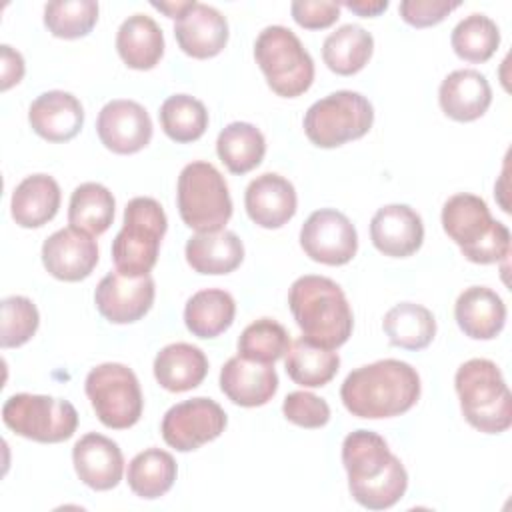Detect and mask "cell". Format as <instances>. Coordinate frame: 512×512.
<instances>
[{"instance_id": "11", "label": "cell", "mask_w": 512, "mask_h": 512, "mask_svg": "<svg viewBox=\"0 0 512 512\" xmlns=\"http://www.w3.org/2000/svg\"><path fill=\"white\" fill-rule=\"evenodd\" d=\"M2 420L22 438L56 444L72 438L78 426V412L64 398L20 392L4 402Z\"/></svg>"}, {"instance_id": "20", "label": "cell", "mask_w": 512, "mask_h": 512, "mask_svg": "<svg viewBox=\"0 0 512 512\" xmlns=\"http://www.w3.org/2000/svg\"><path fill=\"white\" fill-rule=\"evenodd\" d=\"M244 206L254 224L272 230L284 226L296 214L298 198L290 180L264 172L248 184Z\"/></svg>"}, {"instance_id": "24", "label": "cell", "mask_w": 512, "mask_h": 512, "mask_svg": "<svg viewBox=\"0 0 512 512\" xmlns=\"http://www.w3.org/2000/svg\"><path fill=\"white\" fill-rule=\"evenodd\" d=\"M454 318L468 338L492 340L504 328L506 304L494 290L486 286H470L458 296Z\"/></svg>"}, {"instance_id": "16", "label": "cell", "mask_w": 512, "mask_h": 512, "mask_svg": "<svg viewBox=\"0 0 512 512\" xmlns=\"http://www.w3.org/2000/svg\"><path fill=\"white\" fill-rule=\"evenodd\" d=\"M42 264L58 280H84L98 264L96 240L72 226L56 230L42 244Z\"/></svg>"}, {"instance_id": "10", "label": "cell", "mask_w": 512, "mask_h": 512, "mask_svg": "<svg viewBox=\"0 0 512 512\" xmlns=\"http://www.w3.org/2000/svg\"><path fill=\"white\" fill-rule=\"evenodd\" d=\"M86 396L98 420L112 430L134 426L144 408L136 374L120 362H104L92 368L84 382Z\"/></svg>"}, {"instance_id": "1", "label": "cell", "mask_w": 512, "mask_h": 512, "mask_svg": "<svg viewBox=\"0 0 512 512\" xmlns=\"http://www.w3.org/2000/svg\"><path fill=\"white\" fill-rule=\"evenodd\" d=\"M342 464L352 498L368 510L392 508L408 488L404 464L372 430L360 428L344 438Z\"/></svg>"}, {"instance_id": "5", "label": "cell", "mask_w": 512, "mask_h": 512, "mask_svg": "<svg viewBox=\"0 0 512 512\" xmlns=\"http://www.w3.org/2000/svg\"><path fill=\"white\" fill-rule=\"evenodd\" d=\"M460 410L466 422L484 432L500 434L512 424V396L500 368L486 358L460 364L454 376Z\"/></svg>"}, {"instance_id": "17", "label": "cell", "mask_w": 512, "mask_h": 512, "mask_svg": "<svg viewBox=\"0 0 512 512\" xmlns=\"http://www.w3.org/2000/svg\"><path fill=\"white\" fill-rule=\"evenodd\" d=\"M174 36L184 54L198 60L212 58L218 56L228 42V20L214 6L192 0L176 18Z\"/></svg>"}, {"instance_id": "19", "label": "cell", "mask_w": 512, "mask_h": 512, "mask_svg": "<svg viewBox=\"0 0 512 512\" xmlns=\"http://www.w3.org/2000/svg\"><path fill=\"white\" fill-rule=\"evenodd\" d=\"M72 462L80 482L92 490H110L122 480V450L104 434H84L72 448Z\"/></svg>"}, {"instance_id": "6", "label": "cell", "mask_w": 512, "mask_h": 512, "mask_svg": "<svg viewBox=\"0 0 512 512\" xmlns=\"http://www.w3.org/2000/svg\"><path fill=\"white\" fill-rule=\"evenodd\" d=\"M168 220L158 200L136 196L124 208V224L112 242V260L126 276H146L156 266Z\"/></svg>"}, {"instance_id": "31", "label": "cell", "mask_w": 512, "mask_h": 512, "mask_svg": "<svg viewBox=\"0 0 512 512\" xmlns=\"http://www.w3.org/2000/svg\"><path fill=\"white\" fill-rule=\"evenodd\" d=\"M382 328L392 346L404 350H422L436 336L434 314L414 302H400L392 306L382 320Z\"/></svg>"}, {"instance_id": "33", "label": "cell", "mask_w": 512, "mask_h": 512, "mask_svg": "<svg viewBox=\"0 0 512 512\" xmlns=\"http://www.w3.org/2000/svg\"><path fill=\"white\" fill-rule=\"evenodd\" d=\"M176 474V460L170 452L160 448H148L144 452H138L130 460L126 478L130 490L136 496L144 500H154L164 496L172 488Z\"/></svg>"}, {"instance_id": "14", "label": "cell", "mask_w": 512, "mask_h": 512, "mask_svg": "<svg viewBox=\"0 0 512 512\" xmlns=\"http://www.w3.org/2000/svg\"><path fill=\"white\" fill-rule=\"evenodd\" d=\"M154 280L146 276H126L108 272L96 286L94 302L98 312L112 324H130L140 320L154 304Z\"/></svg>"}, {"instance_id": "7", "label": "cell", "mask_w": 512, "mask_h": 512, "mask_svg": "<svg viewBox=\"0 0 512 512\" xmlns=\"http://www.w3.org/2000/svg\"><path fill=\"white\" fill-rule=\"evenodd\" d=\"M254 58L272 92L282 98H296L312 86L314 60L286 26H266L254 42Z\"/></svg>"}, {"instance_id": "12", "label": "cell", "mask_w": 512, "mask_h": 512, "mask_svg": "<svg viewBox=\"0 0 512 512\" xmlns=\"http://www.w3.org/2000/svg\"><path fill=\"white\" fill-rule=\"evenodd\" d=\"M228 424L226 412L212 398H192L174 404L162 418V438L164 442L178 450L190 452L198 450L202 444L216 440Z\"/></svg>"}, {"instance_id": "32", "label": "cell", "mask_w": 512, "mask_h": 512, "mask_svg": "<svg viewBox=\"0 0 512 512\" xmlns=\"http://www.w3.org/2000/svg\"><path fill=\"white\" fill-rule=\"evenodd\" d=\"M114 196L98 182H84L74 188L68 204V222L90 236L104 234L114 220Z\"/></svg>"}, {"instance_id": "45", "label": "cell", "mask_w": 512, "mask_h": 512, "mask_svg": "<svg viewBox=\"0 0 512 512\" xmlns=\"http://www.w3.org/2000/svg\"><path fill=\"white\" fill-rule=\"evenodd\" d=\"M344 6L352 12H356L358 16L370 18V16H378L380 12H384L388 8V0H358V2H350L346 0Z\"/></svg>"}, {"instance_id": "35", "label": "cell", "mask_w": 512, "mask_h": 512, "mask_svg": "<svg viewBox=\"0 0 512 512\" xmlns=\"http://www.w3.org/2000/svg\"><path fill=\"white\" fill-rule=\"evenodd\" d=\"M286 374L300 386H326L340 368V356L328 348L316 346L306 338H298L286 352Z\"/></svg>"}, {"instance_id": "3", "label": "cell", "mask_w": 512, "mask_h": 512, "mask_svg": "<svg viewBox=\"0 0 512 512\" xmlns=\"http://www.w3.org/2000/svg\"><path fill=\"white\" fill-rule=\"evenodd\" d=\"M288 304L302 338L308 342L334 350L350 338L352 308L334 280L316 274L300 276L290 286Z\"/></svg>"}, {"instance_id": "13", "label": "cell", "mask_w": 512, "mask_h": 512, "mask_svg": "<svg viewBox=\"0 0 512 512\" xmlns=\"http://www.w3.org/2000/svg\"><path fill=\"white\" fill-rule=\"evenodd\" d=\"M300 246L314 262L342 266L356 256L358 234L346 214L334 208H320L302 224Z\"/></svg>"}, {"instance_id": "44", "label": "cell", "mask_w": 512, "mask_h": 512, "mask_svg": "<svg viewBox=\"0 0 512 512\" xmlns=\"http://www.w3.org/2000/svg\"><path fill=\"white\" fill-rule=\"evenodd\" d=\"M0 68H2V84L0 88L6 92L8 88H12L14 84H18L24 76V58L18 50L10 48L8 44H2L0 46Z\"/></svg>"}, {"instance_id": "34", "label": "cell", "mask_w": 512, "mask_h": 512, "mask_svg": "<svg viewBox=\"0 0 512 512\" xmlns=\"http://www.w3.org/2000/svg\"><path fill=\"white\" fill-rule=\"evenodd\" d=\"M216 154L232 174H246L266 154L264 134L250 122H232L218 134Z\"/></svg>"}, {"instance_id": "38", "label": "cell", "mask_w": 512, "mask_h": 512, "mask_svg": "<svg viewBox=\"0 0 512 512\" xmlns=\"http://www.w3.org/2000/svg\"><path fill=\"white\" fill-rule=\"evenodd\" d=\"M290 344V336L280 322L260 318L242 330L238 338V356L254 362L274 364L286 356Z\"/></svg>"}, {"instance_id": "30", "label": "cell", "mask_w": 512, "mask_h": 512, "mask_svg": "<svg viewBox=\"0 0 512 512\" xmlns=\"http://www.w3.org/2000/svg\"><path fill=\"white\" fill-rule=\"evenodd\" d=\"M374 50V38L358 24H344L330 32L322 44L324 64L340 74L352 76L360 72Z\"/></svg>"}, {"instance_id": "36", "label": "cell", "mask_w": 512, "mask_h": 512, "mask_svg": "<svg viewBox=\"0 0 512 512\" xmlns=\"http://www.w3.org/2000/svg\"><path fill=\"white\" fill-rule=\"evenodd\" d=\"M160 124L164 134L180 144L198 140L208 128L206 106L188 94L168 96L160 106Z\"/></svg>"}, {"instance_id": "42", "label": "cell", "mask_w": 512, "mask_h": 512, "mask_svg": "<svg viewBox=\"0 0 512 512\" xmlns=\"http://www.w3.org/2000/svg\"><path fill=\"white\" fill-rule=\"evenodd\" d=\"M458 6L460 2L448 0H404L400 2L398 12L406 24L414 28H426L442 22Z\"/></svg>"}, {"instance_id": "9", "label": "cell", "mask_w": 512, "mask_h": 512, "mask_svg": "<svg viewBox=\"0 0 512 512\" xmlns=\"http://www.w3.org/2000/svg\"><path fill=\"white\" fill-rule=\"evenodd\" d=\"M374 108L366 96L336 90L316 100L304 114V132L318 148H336L370 132Z\"/></svg>"}, {"instance_id": "41", "label": "cell", "mask_w": 512, "mask_h": 512, "mask_svg": "<svg viewBox=\"0 0 512 512\" xmlns=\"http://www.w3.org/2000/svg\"><path fill=\"white\" fill-rule=\"evenodd\" d=\"M282 412L288 422L302 426V428H322L330 420L328 402L324 398H320L312 392H304V390L290 392L284 398Z\"/></svg>"}, {"instance_id": "23", "label": "cell", "mask_w": 512, "mask_h": 512, "mask_svg": "<svg viewBox=\"0 0 512 512\" xmlns=\"http://www.w3.org/2000/svg\"><path fill=\"white\" fill-rule=\"evenodd\" d=\"M442 112L456 122H472L484 116L492 104V88L486 76L474 68L450 72L438 90Z\"/></svg>"}, {"instance_id": "15", "label": "cell", "mask_w": 512, "mask_h": 512, "mask_svg": "<svg viewBox=\"0 0 512 512\" xmlns=\"http://www.w3.org/2000/svg\"><path fill=\"white\" fill-rule=\"evenodd\" d=\"M96 132L100 142L114 154H134L148 146L152 120L146 108L134 100H110L98 114Z\"/></svg>"}, {"instance_id": "26", "label": "cell", "mask_w": 512, "mask_h": 512, "mask_svg": "<svg viewBox=\"0 0 512 512\" xmlns=\"http://www.w3.org/2000/svg\"><path fill=\"white\" fill-rule=\"evenodd\" d=\"M244 260V244L230 230L198 232L186 242V262L198 274H228Z\"/></svg>"}, {"instance_id": "27", "label": "cell", "mask_w": 512, "mask_h": 512, "mask_svg": "<svg viewBox=\"0 0 512 512\" xmlns=\"http://www.w3.org/2000/svg\"><path fill=\"white\" fill-rule=\"evenodd\" d=\"M206 374V354L188 342L168 344L154 358V378L168 392L192 390L202 384Z\"/></svg>"}, {"instance_id": "46", "label": "cell", "mask_w": 512, "mask_h": 512, "mask_svg": "<svg viewBox=\"0 0 512 512\" xmlns=\"http://www.w3.org/2000/svg\"><path fill=\"white\" fill-rule=\"evenodd\" d=\"M192 0L188 2H152V6L160 12H164L168 18H178L188 6H190Z\"/></svg>"}, {"instance_id": "39", "label": "cell", "mask_w": 512, "mask_h": 512, "mask_svg": "<svg viewBox=\"0 0 512 512\" xmlns=\"http://www.w3.org/2000/svg\"><path fill=\"white\" fill-rule=\"evenodd\" d=\"M98 22V2L56 0L44 6V24L56 38L74 40L86 36Z\"/></svg>"}, {"instance_id": "4", "label": "cell", "mask_w": 512, "mask_h": 512, "mask_svg": "<svg viewBox=\"0 0 512 512\" xmlns=\"http://www.w3.org/2000/svg\"><path fill=\"white\" fill-rule=\"evenodd\" d=\"M442 228L474 264H494L510 254V230L490 216L488 204L476 194L450 196L442 206Z\"/></svg>"}, {"instance_id": "18", "label": "cell", "mask_w": 512, "mask_h": 512, "mask_svg": "<svg viewBox=\"0 0 512 512\" xmlns=\"http://www.w3.org/2000/svg\"><path fill=\"white\" fill-rule=\"evenodd\" d=\"M370 240L384 256H412L424 240L422 218L406 204L382 206L370 220Z\"/></svg>"}, {"instance_id": "2", "label": "cell", "mask_w": 512, "mask_h": 512, "mask_svg": "<svg viewBox=\"0 0 512 512\" xmlns=\"http://www.w3.org/2000/svg\"><path fill=\"white\" fill-rule=\"evenodd\" d=\"M352 416L378 420L408 412L420 398V376L404 360L384 358L352 370L340 388Z\"/></svg>"}, {"instance_id": "22", "label": "cell", "mask_w": 512, "mask_h": 512, "mask_svg": "<svg viewBox=\"0 0 512 512\" xmlns=\"http://www.w3.org/2000/svg\"><path fill=\"white\" fill-rule=\"evenodd\" d=\"M28 122L40 138L48 142H68L82 130L84 108L74 94L48 90L30 104Z\"/></svg>"}, {"instance_id": "37", "label": "cell", "mask_w": 512, "mask_h": 512, "mask_svg": "<svg viewBox=\"0 0 512 512\" xmlns=\"http://www.w3.org/2000/svg\"><path fill=\"white\" fill-rule=\"evenodd\" d=\"M450 42L458 58L480 64L490 60L498 50L500 30L492 18L484 14H470L454 26Z\"/></svg>"}, {"instance_id": "43", "label": "cell", "mask_w": 512, "mask_h": 512, "mask_svg": "<svg viewBox=\"0 0 512 512\" xmlns=\"http://www.w3.org/2000/svg\"><path fill=\"white\" fill-rule=\"evenodd\" d=\"M292 18L296 24L308 30H322L332 26L340 18L338 2H320V0H296L290 4Z\"/></svg>"}, {"instance_id": "25", "label": "cell", "mask_w": 512, "mask_h": 512, "mask_svg": "<svg viewBox=\"0 0 512 512\" xmlns=\"http://www.w3.org/2000/svg\"><path fill=\"white\" fill-rule=\"evenodd\" d=\"M60 200V186L52 176L32 174L14 188L10 212L18 226L40 228L56 216Z\"/></svg>"}, {"instance_id": "29", "label": "cell", "mask_w": 512, "mask_h": 512, "mask_svg": "<svg viewBox=\"0 0 512 512\" xmlns=\"http://www.w3.org/2000/svg\"><path fill=\"white\" fill-rule=\"evenodd\" d=\"M236 316V302L230 292L206 288L192 294L184 308V324L198 338H216L228 330Z\"/></svg>"}, {"instance_id": "21", "label": "cell", "mask_w": 512, "mask_h": 512, "mask_svg": "<svg viewBox=\"0 0 512 512\" xmlns=\"http://www.w3.org/2000/svg\"><path fill=\"white\" fill-rule=\"evenodd\" d=\"M220 388L238 406H264L278 390L274 364L254 362L242 356L230 358L220 370Z\"/></svg>"}, {"instance_id": "40", "label": "cell", "mask_w": 512, "mask_h": 512, "mask_svg": "<svg viewBox=\"0 0 512 512\" xmlns=\"http://www.w3.org/2000/svg\"><path fill=\"white\" fill-rule=\"evenodd\" d=\"M0 346L18 348L26 344L38 330L40 314L36 304L26 296H8L0 304Z\"/></svg>"}, {"instance_id": "28", "label": "cell", "mask_w": 512, "mask_h": 512, "mask_svg": "<svg viewBox=\"0 0 512 512\" xmlns=\"http://www.w3.org/2000/svg\"><path fill=\"white\" fill-rule=\"evenodd\" d=\"M116 50L128 68L152 70L164 54L162 30L154 18L132 14L118 28Z\"/></svg>"}, {"instance_id": "8", "label": "cell", "mask_w": 512, "mask_h": 512, "mask_svg": "<svg viewBox=\"0 0 512 512\" xmlns=\"http://www.w3.org/2000/svg\"><path fill=\"white\" fill-rule=\"evenodd\" d=\"M176 200L182 222L196 232L222 230L232 216L228 184L210 162L196 160L182 168Z\"/></svg>"}]
</instances>
